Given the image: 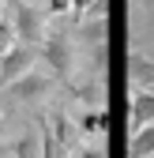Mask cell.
Segmentation results:
<instances>
[{
  "instance_id": "cell-18",
  "label": "cell",
  "mask_w": 154,
  "mask_h": 158,
  "mask_svg": "<svg viewBox=\"0 0 154 158\" xmlns=\"http://www.w3.org/2000/svg\"><path fill=\"white\" fill-rule=\"evenodd\" d=\"M136 4H143V8H154V0H136Z\"/></svg>"
},
{
  "instance_id": "cell-10",
  "label": "cell",
  "mask_w": 154,
  "mask_h": 158,
  "mask_svg": "<svg viewBox=\"0 0 154 158\" xmlns=\"http://www.w3.org/2000/svg\"><path fill=\"white\" fill-rule=\"evenodd\" d=\"M71 98L83 102L87 109H102V79H83V83H71Z\"/></svg>"
},
{
  "instance_id": "cell-12",
  "label": "cell",
  "mask_w": 154,
  "mask_h": 158,
  "mask_svg": "<svg viewBox=\"0 0 154 158\" xmlns=\"http://www.w3.org/2000/svg\"><path fill=\"white\" fill-rule=\"evenodd\" d=\"M75 124H79V135H98L105 132V109H83Z\"/></svg>"
},
{
  "instance_id": "cell-8",
  "label": "cell",
  "mask_w": 154,
  "mask_h": 158,
  "mask_svg": "<svg viewBox=\"0 0 154 158\" xmlns=\"http://www.w3.org/2000/svg\"><path fill=\"white\" fill-rule=\"evenodd\" d=\"M75 42L83 49H94V45H109V19H83L79 23V34Z\"/></svg>"
},
{
  "instance_id": "cell-16",
  "label": "cell",
  "mask_w": 154,
  "mask_h": 158,
  "mask_svg": "<svg viewBox=\"0 0 154 158\" xmlns=\"http://www.w3.org/2000/svg\"><path fill=\"white\" fill-rule=\"evenodd\" d=\"M75 158H105V151H102V147H79Z\"/></svg>"
},
{
  "instance_id": "cell-5",
  "label": "cell",
  "mask_w": 154,
  "mask_h": 158,
  "mask_svg": "<svg viewBox=\"0 0 154 158\" xmlns=\"http://www.w3.org/2000/svg\"><path fill=\"white\" fill-rule=\"evenodd\" d=\"M45 121H49V128H53V139L60 143L64 151H79V147H75V143H79V124L68 117V109H60V106H56V109L45 117Z\"/></svg>"
},
{
  "instance_id": "cell-13",
  "label": "cell",
  "mask_w": 154,
  "mask_h": 158,
  "mask_svg": "<svg viewBox=\"0 0 154 158\" xmlns=\"http://www.w3.org/2000/svg\"><path fill=\"white\" fill-rule=\"evenodd\" d=\"M19 45V34H15V27L8 23V19H0V56H4V53H11Z\"/></svg>"
},
{
  "instance_id": "cell-2",
  "label": "cell",
  "mask_w": 154,
  "mask_h": 158,
  "mask_svg": "<svg viewBox=\"0 0 154 158\" xmlns=\"http://www.w3.org/2000/svg\"><path fill=\"white\" fill-rule=\"evenodd\" d=\"M11 27H15V34H19L23 45L42 49L45 34H49V11L38 8V4H26V0H15V19H11Z\"/></svg>"
},
{
  "instance_id": "cell-17",
  "label": "cell",
  "mask_w": 154,
  "mask_h": 158,
  "mask_svg": "<svg viewBox=\"0 0 154 158\" xmlns=\"http://www.w3.org/2000/svg\"><path fill=\"white\" fill-rule=\"evenodd\" d=\"M4 128H8V124H4V113H0V139H4Z\"/></svg>"
},
{
  "instance_id": "cell-19",
  "label": "cell",
  "mask_w": 154,
  "mask_h": 158,
  "mask_svg": "<svg viewBox=\"0 0 154 158\" xmlns=\"http://www.w3.org/2000/svg\"><path fill=\"white\" fill-rule=\"evenodd\" d=\"M0 158H8V151H4V147H0Z\"/></svg>"
},
{
  "instance_id": "cell-1",
  "label": "cell",
  "mask_w": 154,
  "mask_h": 158,
  "mask_svg": "<svg viewBox=\"0 0 154 158\" xmlns=\"http://www.w3.org/2000/svg\"><path fill=\"white\" fill-rule=\"evenodd\" d=\"M38 56L53 68V79H71V72H75V34L71 30H49L45 34V42H42V49H38Z\"/></svg>"
},
{
  "instance_id": "cell-15",
  "label": "cell",
  "mask_w": 154,
  "mask_h": 158,
  "mask_svg": "<svg viewBox=\"0 0 154 158\" xmlns=\"http://www.w3.org/2000/svg\"><path fill=\"white\" fill-rule=\"evenodd\" d=\"M94 4H98V0H71V15H75V19H83Z\"/></svg>"
},
{
  "instance_id": "cell-9",
  "label": "cell",
  "mask_w": 154,
  "mask_h": 158,
  "mask_svg": "<svg viewBox=\"0 0 154 158\" xmlns=\"http://www.w3.org/2000/svg\"><path fill=\"white\" fill-rule=\"evenodd\" d=\"M11 158H42V132H38V124L26 128V132L11 143Z\"/></svg>"
},
{
  "instance_id": "cell-7",
  "label": "cell",
  "mask_w": 154,
  "mask_h": 158,
  "mask_svg": "<svg viewBox=\"0 0 154 158\" xmlns=\"http://www.w3.org/2000/svg\"><path fill=\"white\" fill-rule=\"evenodd\" d=\"M147 124H154V90H136L128 102V128L139 132Z\"/></svg>"
},
{
  "instance_id": "cell-11",
  "label": "cell",
  "mask_w": 154,
  "mask_h": 158,
  "mask_svg": "<svg viewBox=\"0 0 154 158\" xmlns=\"http://www.w3.org/2000/svg\"><path fill=\"white\" fill-rule=\"evenodd\" d=\"M128 158H154V124L132 132V139H128Z\"/></svg>"
},
{
  "instance_id": "cell-14",
  "label": "cell",
  "mask_w": 154,
  "mask_h": 158,
  "mask_svg": "<svg viewBox=\"0 0 154 158\" xmlns=\"http://www.w3.org/2000/svg\"><path fill=\"white\" fill-rule=\"evenodd\" d=\"M45 11L49 15H68L71 11V0H45Z\"/></svg>"
},
{
  "instance_id": "cell-4",
  "label": "cell",
  "mask_w": 154,
  "mask_h": 158,
  "mask_svg": "<svg viewBox=\"0 0 154 158\" xmlns=\"http://www.w3.org/2000/svg\"><path fill=\"white\" fill-rule=\"evenodd\" d=\"M34 60H38V49L23 45V42H19L11 53H4L0 56V87H11L15 79H23L26 72H34Z\"/></svg>"
},
{
  "instance_id": "cell-6",
  "label": "cell",
  "mask_w": 154,
  "mask_h": 158,
  "mask_svg": "<svg viewBox=\"0 0 154 158\" xmlns=\"http://www.w3.org/2000/svg\"><path fill=\"white\" fill-rule=\"evenodd\" d=\"M128 87L136 90H154V56L128 53Z\"/></svg>"
},
{
  "instance_id": "cell-20",
  "label": "cell",
  "mask_w": 154,
  "mask_h": 158,
  "mask_svg": "<svg viewBox=\"0 0 154 158\" xmlns=\"http://www.w3.org/2000/svg\"><path fill=\"white\" fill-rule=\"evenodd\" d=\"M0 11H4V0H0Z\"/></svg>"
},
{
  "instance_id": "cell-3",
  "label": "cell",
  "mask_w": 154,
  "mask_h": 158,
  "mask_svg": "<svg viewBox=\"0 0 154 158\" xmlns=\"http://www.w3.org/2000/svg\"><path fill=\"white\" fill-rule=\"evenodd\" d=\"M53 83H56V79L45 75V72H26L23 79H15L11 87H4V94H8V102H15V106H42L45 98L53 94Z\"/></svg>"
}]
</instances>
